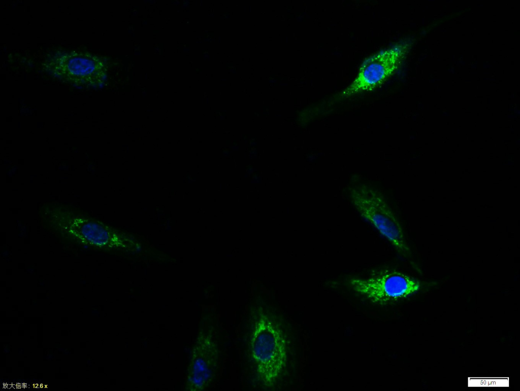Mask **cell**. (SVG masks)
Listing matches in <instances>:
<instances>
[{
    "instance_id": "obj_6",
    "label": "cell",
    "mask_w": 520,
    "mask_h": 391,
    "mask_svg": "<svg viewBox=\"0 0 520 391\" xmlns=\"http://www.w3.org/2000/svg\"><path fill=\"white\" fill-rule=\"evenodd\" d=\"M218 349L210 334L203 333L198 338L189 366V387L202 390L211 381L218 362Z\"/></svg>"
},
{
    "instance_id": "obj_2",
    "label": "cell",
    "mask_w": 520,
    "mask_h": 391,
    "mask_svg": "<svg viewBox=\"0 0 520 391\" xmlns=\"http://www.w3.org/2000/svg\"><path fill=\"white\" fill-rule=\"evenodd\" d=\"M353 204L361 216L373 226L403 255L409 248L398 219L382 197L365 189L352 193Z\"/></svg>"
},
{
    "instance_id": "obj_5",
    "label": "cell",
    "mask_w": 520,
    "mask_h": 391,
    "mask_svg": "<svg viewBox=\"0 0 520 391\" xmlns=\"http://www.w3.org/2000/svg\"><path fill=\"white\" fill-rule=\"evenodd\" d=\"M408 48V44H400L367 59L354 80L342 92V96L348 97L370 91L381 85L400 66Z\"/></svg>"
},
{
    "instance_id": "obj_7",
    "label": "cell",
    "mask_w": 520,
    "mask_h": 391,
    "mask_svg": "<svg viewBox=\"0 0 520 391\" xmlns=\"http://www.w3.org/2000/svg\"><path fill=\"white\" fill-rule=\"evenodd\" d=\"M62 230L77 240L98 247L109 245L111 236L108 229L99 221L78 216L62 221Z\"/></svg>"
},
{
    "instance_id": "obj_3",
    "label": "cell",
    "mask_w": 520,
    "mask_h": 391,
    "mask_svg": "<svg viewBox=\"0 0 520 391\" xmlns=\"http://www.w3.org/2000/svg\"><path fill=\"white\" fill-rule=\"evenodd\" d=\"M51 74L71 84L98 86L106 77V64L103 59L87 53L58 54L45 63Z\"/></svg>"
},
{
    "instance_id": "obj_4",
    "label": "cell",
    "mask_w": 520,
    "mask_h": 391,
    "mask_svg": "<svg viewBox=\"0 0 520 391\" xmlns=\"http://www.w3.org/2000/svg\"><path fill=\"white\" fill-rule=\"evenodd\" d=\"M349 283L355 292L383 305L407 298L420 287L418 280L395 270L384 271L367 278H351Z\"/></svg>"
},
{
    "instance_id": "obj_1",
    "label": "cell",
    "mask_w": 520,
    "mask_h": 391,
    "mask_svg": "<svg viewBox=\"0 0 520 391\" xmlns=\"http://www.w3.org/2000/svg\"><path fill=\"white\" fill-rule=\"evenodd\" d=\"M249 345L257 378L263 386L272 387L286 366L287 343L278 321L261 307L252 316Z\"/></svg>"
}]
</instances>
